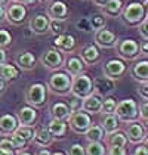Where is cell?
Masks as SVG:
<instances>
[{
  "instance_id": "48",
  "label": "cell",
  "mask_w": 148,
  "mask_h": 155,
  "mask_svg": "<svg viewBox=\"0 0 148 155\" xmlns=\"http://www.w3.org/2000/svg\"><path fill=\"white\" fill-rule=\"evenodd\" d=\"M148 40H144V43L139 46V52L142 53V55H147L148 53V43H147Z\"/></svg>"
},
{
  "instance_id": "29",
  "label": "cell",
  "mask_w": 148,
  "mask_h": 155,
  "mask_svg": "<svg viewBox=\"0 0 148 155\" xmlns=\"http://www.w3.org/2000/svg\"><path fill=\"white\" fill-rule=\"evenodd\" d=\"M87 142H102L105 137V131L99 124H90V127L85 131Z\"/></svg>"
},
{
  "instance_id": "14",
  "label": "cell",
  "mask_w": 148,
  "mask_h": 155,
  "mask_svg": "<svg viewBox=\"0 0 148 155\" xmlns=\"http://www.w3.org/2000/svg\"><path fill=\"white\" fill-rule=\"evenodd\" d=\"M15 117H16V120H18V124H19V126H28V127H33V126L36 124L39 114H37L36 108L27 105V107L21 108Z\"/></svg>"
},
{
  "instance_id": "19",
  "label": "cell",
  "mask_w": 148,
  "mask_h": 155,
  "mask_svg": "<svg viewBox=\"0 0 148 155\" xmlns=\"http://www.w3.org/2000/svg\"><path fill=\"white\" fill-rule=\"evenodd\" d=\"M18 120L12 114H5L0 117V134L2 136H9L18 127Z\"/></svg>"
},
{
  "instance_id": "34",
  "label": "cell",
  "mask_w": 148,
  "mask_h": 155,
  "mask_svg": "<svg viewBox=\"0 0 148 155\" xmlns=\"http://www.w3.org/2000/svg\"><path fill=\"white\" fill-rule=\"evenodd\" d=\"M89 21V25H90V30L92 31H96V30H101L105 27V16L101 13V15H93Z\"/></svg>"
},
{
  "instance_id": "28",
  "label": "cell",
  "mask_w": 148,
  "mask_h": 155,
  "mask_svg": "<svg viewBox=\"0 0 148 155\" xmlns=\"http://www.w3.org/2000/svg\"><path fill=\"white\" fill-rule=\"evenodd\" d=\"M18 75H19L18 67L11 65V64H6V62H3L0 65V78H3L6 83H11L13 80H16Z\"/></svg>"
},
{
  "instance_id": "44",
  "label": "cell",
  "mask_w": 148,
  "mask_h": 155,
  "mask_svg": "<svg viewBox=\"0 0 148 155\" xmlns=\"http://www.w3.org/2000/svg\"><path fill=\"white\" fill-rule=\"evenodd\" d=\"M0 148L2 149H12V151H15V146H13L11 137H3L0 140Z\"/></svg>"
},
{
  "instance_id": "3",
  "label": "cell",
  "mask_w": 148,
  "mask_h": 155,
  "mask_svg": "<svg viewBox=\"0 0 148 155\" xmlns=\"http://www.w3.org/2000/svg\"><path fill=\"white\" fill-rule=\"evenodd\" d=\"M25 101L30 107L39 108L43 107L48 101V89L46 86L42 83H34L28 87V90L25 92Z\"/></svg>"
},
{
  "instance_id": "53",
  "label": "cell",
  "mask_w": 148,
  "mask_h": 155,
  "mask_svg": "<svg viewBox=\"0 0 148 155\" xmlns=\"http://www.w3.org/2000/svg\"><path fill=\"white\" fill-rule=\"evenodd\" d=\"M18 3H21V5H34L37 0H16Z\"/></svg>"
},
{
  "instance_id": "6",
  "label": "cell",
  "mask_w": 148,
  "mask_h": 155,
  "mask_svg": "<svg viewBox=\"0 0 148 155\" xmlns=\"http://www.w3.org/2000/svg\"><path fill=\"white\" fill-rule=\"evenodd\" d=\"M68 124H70V129L74 131V133H77V134H85V131L90 127V124H92V118H90V115L85 112V111H82V109H79V111H76V112H71V115L68 117Z\"/></svg>"
},
{
  "instance_id": "33",
  "label": "cell",
  "mask_w": 148,
  "mask_h": 155,
  "mask_svg": "<svg viewBox=\"0 0 148 155\" xmlns=\"http://www.w3.org/2000/svg\"><path fill=\"white\" fill-rule=\"evenodd\" d=\"M86 155H107V148L102 142H89L85 146Z\"/></svg>"
},
{
  "instance_id": "58",
  "label": "cell",
  "mask_w": 148,
  "mask_h": 155,
  "mask_svg": "<svg viewBox=\"0 0 148 155\" xmlns=\"http://www.w3.org/2000/svg\"><path fill=\"white\" fill-rule=\"evenodd\" d=\"M6 2H8V0H0V5H2V6H3V5H5V3H6Z\"/></svg>"
},
{
  "instance_id": "11",
  "label": "cell",
  "mask_w": 148,
  "mask_h": 155,
  "mask_svg": "<svg viewBox=\"0 0 148 155\" xmlns=\"http://www.w3.org/2000/svg\"><path fill=\"white\" fill-rule=\"evenodd\" d=\"M5 18L13 25H19L22 24L27 18V9L25 5L21 3H12L8 9H5Z\"/></svg>"
},
{
  "instance_id": "38",
  "label": "cell",
  "mask_w": 148,
  "mask_h": 155,
  "mask_svg": "<svg viewBox=\"0 0 148 155\" xmlns=\"http://www.w3.org/2000/svg\"><path fill=\"white\" fill-rule=\"evenodd\" d=\"M138 114H139V118H142L144 124H147V121H148V104H147V101H142V104L138 107Z\"/></svg>"
},
{
  "instance_id": "1",
  "label": "cell",
  "mask_w": 148,
  "mask_h": 155,
  "mask_svg": "<svg viewBox=\"0 0 148 155\" xmlns=\"http://www.w3.org/2000/svg\"><path fill=\"white\" fill-rule=\"evenodd\" d=\"M122 22L127 27H135L139 25V22L147 16V8L145 3H139V2H132L129 3L126 8L122 9Z\"/></svg>"
},
{
  "instance_id": "17",
  "label": "cell",
  "mask_w": 148,
  "mask_h": 155,
  "mask_svg": "<svg viewBox=\"0 0 148 155\" xmlns=\"http://www.w3.org/2000/svg\"><path fill=\"white\" fill-rule=\"evenodd\" d=\"M49 21L50 19L48 18V15H43V13L33 16L30 21V31L34 34H39V36L46 34L49 31Z\"/></svg>"
},
{
  "instance_id": "43",
  "label": "cell",
  "mask_w": 148,
  "mask_h": 155,
  "mask_svg": "<svg viewBox=\"0 0 148 155\" xmlns=\"http://www.w3.org/2000/svg\"><path fill=\"white\" fill-rule=\"evenodd\" d=\"M138 93L142 97V101H148V81H145V83H142L139 86Z\"/></svg>"
},
{
  "instance_id": "16",
  "label": "cell",
  "mask_w": 148,
  "mask_h": 155,
  "mask_svg": "<svg viewBox=\"0 0 148 155\" xmlns=\"http://www.w3.org/2000/svg\"><path fill=\"white\" fill-rule=\"evenodd\" d=\"M68 15V8L62 0H53L48 8V18L52 21H64Z\"/></svg>"
},
{
  "instance_id": "39",
  "label": "cell",
  "mask_w": 148,
  "mask_h": 155,
  "mask_svg": "<svg viewBox=\"0 0 148 155\" xmlns=\"http://www.w3.org/2000/svg\"><path fill=\"white\" fill-rule=\"evenodd\" d=\"M68 155H86L85 152V146L80 143H73L68 148Z\"/></svg>"
},
{
  "instance_id": "54",
  "label": "cell",
  "mask_w": 148,
  "mask_h": 155,
  "mask_svg": "<svg viewBox=\"0 0 148 155\" xmlns=\"http://www.w3.org/2000/svg\"><path fill=\"white\" fill-rule=\"evenodd\" d=\"M36 155H52V152H50L49 149H39Z\"/></svg>"
},
{
  "instance_id": "5",
  "label": "cell",
  "mask_w": 148,
  "mask_h": 155,
  "mask_svg": "<svg viewBox=\"0 0 148 155\" xmlns=\"http://www.w3.org/2000/svg\"><path fill=\"white\" fill-rule=\"evenodd\" d=\"M49 89L56 95H68L71 89V77L67 72H53L49 78Z\"/></svg>"
},
{
  "instance_id": "45",
  "label": "cell",
  "mask_w": 148,
  "mask_h": 155,
  "mask_svg": "<svg viewBox=\"0 0 148 155\" xmlns=\"http://www.w3.org/2000/svg\"><path fill=\"white\" fill-rule=\"evenodd\" d=\"M68 107H70V109H71V112H76V111L82 109V99H79V97L74 96V99L71 101V104H70Z\"/></svg>"
},
{
  "instance_id": "50",
  "label": "cell",
  "mask_w": 148,
  "mask_h": 155,
  "mask_svg": "<svg viewBox=\"0 0 148 155\" xmlns=\"http://www.w3.org/2000/svg\"><path fill=\"white\" fill-rule=\"evenodd\" d=\"M0 155H16V154H15V151H12V149H2L0 148Z\"/></svg>"
},
{
  "instance_id": "42",
  "label": "cell",
  "mask_w": 148,
  "mask_h": 155,
  "mask_svg": "<svg viewBox=\"0 0 148 155\" xmlns=\"http://www.w3.org/2000/svg\"><path fill=\"white\" fill-rule=\"evenodd\" d=\"M107 155H127V151L124 146H108Z\"/></svg>"
},
{
  "instance_id": "35",
  "label": "cell",
  "mask_w": 148,
  "mask_h": 155,
  "mask_svg": "<svg viewBox=\"0 0 148 155\" xmlns=\"http://www.w3.org/2000/svg\"><path fill=\"white\" fill-rule=\"evenodd\" d=\"M116 105H117L116 99H113V97H107V99H104V101H102L101 112H104V114H114Z\"/></svg>"
},
{
  "instance_id": "27",
  "label": "cell",
  "mask_w": 148,
  "mask_h": 155,
  "mask_svg": "<svg viewBox=\"0 0 148 155\" xmlns=\"http://www.w3.org/2000/svg\"><path fill=\"white\" fill-rule=\"evenodd\" d=\"M67 127L68 126H67L65 120L52 118L49 121V124H48V127H46V130L50 133L52 137H62L65 134V131H67Z\"/></svg>"
},
{
  "instance_id": "13",
  "label": "cell",
  "mask_w": 148,
  "mask_h": 155,
  "mask_svg": "<svg viewBox=\"0 0 148 155\" xmlns=\"http://www.w3.org/2000/svg\"><path fill=\"white\" fill-rule=\"evenodd\" d=\"M92 86H93V93L99 95L101 97L104 96H108L110 93H113L116 90V81L111 80V78H107V77H98L92 81Z\"/></svg>"
},
{
  "instance_id": "10",
  "label": "cell",
  "mask_w": 148,
  "mask_h": 155,
  "mask_svg": "<svg viewBox=\"0 0 148 155\" xmlns=\"http://www.w3.org/2000/svg\"><path fill=\"white\" fill-rule=\"evenodd\" d=\"M126 64L124 61L122 59H110L105 62L104 68H102V72H104V77L107 78H111V80H119L123 77V74L126 72Z\"/></svg>"
},
{
  "instance_id": "51",
  "label": "cell",
  "mask_w": 148,
  "mask_h": 155,
  "mask_svg": "<svg viewBox=\"0 0 148 155\" xmlns=\"http://www.w3.org/2000/svg\"><path fill=\"white\" fill-rule=\"evenodd\" d=\"M107 2H108V0H92V3H93L95 6H99V8H102Z\"/></svg>"
},
{
  "instance_id": "2",
  "label": "cell",
  "mask_w": 148,
  "mask_h": 155,
  "mask_svg": "<svg viewBox=\"0 0 148 155\" xmlns=\"http://www.w3.org/2000/svg\"><path fill=\"white\" fill-rule=\"evenodd\" d=\"M114 114H116V117L119 118V121H122V123L135 121V120L139 118L138 104H136L133 99H123L122 102H119V104L116 105Z\"/></svg>"
},
{
  "instance_id": "9",
  "label": "cell",
  "mask_w": 148,
  "mask_h": 155,
  "mask_svg": "<svg viewBox=\"0 0 148 155\" xmlns=\"http://www.w3.org/2000/svg\"><path fill=\"white\" fill-rule=\"evenodd\" d=\"M40 62L48 70H59L64 65V58H62L61 50H58L56 48H49L40 56Z\"/></svg>"
},
{
  "instance_id": "12",
  "label": "cell",
  "mask_w": 148,
  "mask_h": 155,
  "mask_svg": "<svg viewBox=\"0 0 148 155\" xmlns=\"http://www.w3.org/2000/svg\"><path fill=\"white\" fill-rule=\"evenodd\" d=\"M95 45L102 49H113L117 45V37L110 30L101 28L95 31Z\"/></svg>"
},
{
  "instance_id": "55",
  "label": "cell",
  "mask_w": 148,
  "mask_h": 155,
  "mask_svg": "<svg viewBox=\"0 0 148 155\" xmlns=\"http://www.w3.org/2000/svg\"><path fill=\"white\" fill-rule=\"evenodd\" d=\"M3 18H5V8L0 5V22L3 21Z\"/></svg>"
},
{
  "instance_id": "52",
  "label": "cell",
  "mask_w": 148,
  "mask_h": 155,
  "mask_svg": "<svg viewBox=\"0 0 148 155\" xmlns=\"http://www.w3.org/2000/svg\"><path fill=\"white\" fill-rule=\"evenodd\" d=\"M3 62H6V52H5V49H0V65Z\"/></svg>"
},
{
  "instance_id": "25",
  "label": "cell",
  "mask_w": 148,
  "mask_h": 155,
  "mask_svg": "<svg viewBox=\"0 0 148 155\" xmlns=\"http://www.w3.org/2000/svg\"><path fill=\"white\" fill-rule=\"evenodd\" d=\"M99 126L104 129L105 134H108V133H113V131L119 130L120 121L116 117V114H104L102 118H101V124H99Z\"/></svg>"
},
{
  "instance_id": "20",
  "label": "cell",
  "mask_w": 148,
  "mask_h": 155,
  "mask_svg": "<svg viewBox=\"0 0 148 155\" xmlns=\"http://www.w3.org/2000/svg\"><path fill=\"white\" fill-rule=\"evenodd\" d=\"M55 48L58 50H62V52H71L76 48V37L71 36V34H65V33H61L58 34L56 38H55Z\"/></svg>"
},
{
  "instance_id": "40",
  "label": "cell",
  "mask_w": 148,
  "mask_h": 155,
  "mask_svg": "<svg viewBox=\"0 0 148 155\" xmlns=\"http://www.w3.org/2000/svg\"><path fill=\"white\" fill-rule=\"evenodd\" d=\"M138 30H139V34H141V37L144 38V40H148V18L145 16L141 22H139V25H138Z\"/></svg>"
},
{
  "instance_id": "26",
  "label": "cell",
  "mask_w": 148,
  "mask_h": 155,
  "mask_svg": "<svg viewBox=\"0 0 148 155\" xmlns=\"http://www.w3.org/2000/svg\"><path fill=\"white\" fill-rule=\"evenodd\" d=\"M50 115L55 120H68V117L71 115V109L64 102H55L50 107Z\"/></svg>"
},
{
  "instance_id": "4",
  "label": "cell",
  "mask_w": 148,
  "mask_h": 155,
  "mask_svg": "<svg viewBox=\"0 0 148 155\" xmlns=\"http://www.w3.org/2000/svg\"><path fill=\"white\" fill-rule=\"evenodd\" d=\"M93 92V86H92V78L86 75V74H79L73 77L71 80V89H70V93L79 99H83L89 96Z\"/></svg>"
},
{
  "instance_id": "7",
  "label": "cell",
  "mask_w": 148,
  "mask_h": 155,
  "mask_svg": "<svg viewBox=\"0 0 148 155\" xmlns=\"http://www.w3.org/2000/svg\"><path fill=\"white\" fill-rule=\"evenodd\" d=\"M116 49H117L119 56L124 61H133L141 55L139 45L136 43L135 40H132V38H123V40L117 41Z\"/></svg>"
},
{
  "instance_id": "22",
  "label": "cell",
  "mask_w": 148,
  "mask_h": 155,
  "mask_svg": "<svg viewBox=\"0 0 148 155\" xmlns=\"http://www.w3.org/2000/svg\"><path fill=\"white\" fill-rule=\"evenodd\" d=\"M85 68H86V65H85V62L82 61L80 56H71L65 62V71L70 77H76L79 74H83Z\"/></svg>"
},
{
  "instance_id": "57",
  "label": "cell",
  "mask_w": 148,
  "mask_h": 155,
  "mask_svg": "<svg viewBox=\"0 0 148 155\" xmlns=\"http://www.w3.org/2000/svg\"><path fill=\"white\" fill-rule=\"evenodd\" d=\"M16 155H33V154H30V152H18Z\"/></svg>"
},
{
  "instance_id": "31",
  "label": "cell",
  "mask_w": 148,
  "mask_h": 155,
  "mask_svg": "<svg viewBox=\"0 0 148 155\" xmlns=\"http://www.w3.org/2000/svg\"><path fill=\"white\" fill-rule=\"evenodd\" d=\"M52 136H50V133L46 129H40V130L36 131V134H34V139H33V142L34 145L37 146H42V148H46L48 145H50L52 142Z\"/></svg>"
},
{
  "instance_id": "21",
  "label": "cell",
  "mask_w": 148,
  "mask_h": 155,
  "mask_svg": "<svg viewBox=\"0 0 148 155\" xmlns=\"http://www.w3.org/2000/svg\"><path fill=\"white\" fill-rule=\"evenodd\" d=\"M36 56L31 53V52H22L16 56L15 64L18 67V70H22V71H30L36 67Z\"/></svg>"
},
{
  "instance_id": "36",
  "label": "cell",
  "mask_w": 148,
  "mask_h": 155,
  "mask_svg": "<svg viewBox=\"0 0 148 155\" xmlns=\"http://www.w3.org/2000/svg\"><path fill=\"white\" fill-rule=\"evenodd\" d=\"M64 30H65V27H64V21H49V31L52 34H55V36H58V34H61L64 33Z\"/></svg>"
},
{
  "instance_id": "30",
  "label": "cell",
  "mask_w": 148,
  "mask_h": 155,
  "mask_svg": "<svg viewBox=\"0 0 148 155\" xmlns=\"http://www.w3.org/2000/svg\"><path fill=\"white\" fill-rule=\"evenodd\" d=\"M104 139H105V143H107L108 146H124V148H126V145H127L126 134L122 133V131H119V130L105 134Z\"/></svg>"
},
{
  "instance_id": "47",
  "label": "cell",
  "mask_w": 148,
  "mask_h": 155,
  "mask_svg": "<svg viewBox=\"0 0 148 155\" xmlns=\"http://www.w3.org/2000/svg\"><path fill=\"white\" fill-rule=\"evenodd\" d=\"M133 155H148L147 146H145V145H139V146H138V148L135 149Z\"/></svg>"
},
{
  "instance_id": "59",
  "label": "cell",
  "mask_w": 148,
  "mask_h": 155,
  "mask_svg": "<svg viewBox=\"0 0 148 155\" xmlns=\"http://www.w3.org/2000/svg\"><path fill=\"white\" fill-rule=\"evenodd\" d=\"M12 2H16V0H12Z\"/></svg>"
},
{
  "instance_id": "56",
  "label": "cell",
  "mask_w": 148,
  "mask_h": 155,
  "mask_svg": "<svg viewBox=\"0 0 148 155\" xmlns=\"http://www.w3.org/2000/svg\"><path fill=\"white\" fill-rule=\"evenodd\" d=\"M52 155H67L65 152H61V151H58V152H55V154H52Z\"/></svg>"
},
{
  "instance_id": "41",
  "label": "cell",
  "mask_w": 148,
  "mask_h": 155,
  "mask_svg": "<svg viewBox=\"0 0 148 155\" xmlns=\"http://www.w3.org/2000/svg\"><path fill=\"white\" fill-rule=\"evenodd\" d=\"M11 136V140H12L13 146H15V149H24L25 146L28 145V143L25 142V140H22L18 134H15V133H12V134H9Z\"/></svg>"
},
{
  "instance_id": "32",
  "label": "cell",
  "mask_w": 148,
  "mask_h": 155,
  "mask_svg": "<svg viewBox=\"0 0 148 155\" xmlns=\"http://www.w3.org/2000/svg\"><path fill=\"white\" fill-rule=\"evenodd\" d=\"M15 134H18L22 140H25L27 143L33 142V139H34V134H36V130L33 129V127H28V126H18L16 127V130L13 131Z\"/></svg>"
},
{
  "instance_id": "46",
  "label": "cell",
  "mask_w": 148,
  "mask_h": 155,
  "mask_svg": "<svg viewBox=\"0 0 148 155\" xmlns=\"http://www.w3.org/2000/svg\"><path fill=\"white\" fill-rule=\"evenodd\" d=\"M76 27H77V28H80L82 31H92V30H90V25H89V21H87V19H80V21H77Z\"/></svg>"
},
{
  "instance_id": "24",
  "label": "cell",
  "mask_w": 148,
  "mask_h": 155,
  "mask_svg": "<svg viewBox=\"0 0 148 155\" xmlns=\"http://www.w3.org/2000/svg\"><path fill=\"white\" fill-rule=\"evenodd\" d=\"M130 74H132V77L135 78L136 81H139V83L148 81V62H147V59L136 62L135 65L132 67V70H130Z\"/></svg>"
},
{
  "instance_id": "8",
  "label": "cell",
  "mask_w": 148,
  "mask_h": 155,
  "mask_svg": "<svg viewBox=\"0 0 148 155\" xmlns=\"http://www.w3.org/2000/svg\"><path fill=\"white\" fill-rule=\"evenodd\" d=\"M126 139L130 143H138L145 142L147 140V129H145V124L141 123V121H130L127 123L126 126Z\"/></svg>"
},
{
  "instance_id": "15",
  "label": "cell",
  "mask_w": 148,
  "mask_h": 155,
  "mask_svg": "<svg viewBox=\"0 0 148 155\" xmlns=\"http://www.w3.org/2000/svg\"><path fill=\"white\" fill-rule=\"evenodd\" d=\"M101 107H102V97L93 92L82 99V111L87 112L89 115L101 112Z\"/></svg>"
},
{
  "instance_id": "23",
  "label": "cell",
  "mask_w": 148,
  "mask_h": 155,
  "mask_svg": "<svg viewBox=\"0 0 148 155\" xmlns=\"http://www.w3.org/2000/svg\"><path fill=\"white\" fill-rule=\"evenodd\" d=\"M101 9L105 18H117L123 9V0H108Z\"/></svg>"
},
{
  "instance_id": "18",
  "label": "cell",
  "mask_w": 148,
  "mask_h": 155,
  "mask_svg": "<svg viewBox=\"0 0 148 155\" xmlns=\"http://www.w3.org/2000/svg\"><path fill=\"white\" fill-rule=\"evenodd\" d=\"M80 58L85 62V65H93V64H96L99 61V58H101L98 46L93 45V43L86 45L85 48L80 50Z\"/></svg>"
},
{
  "instance_id": "49",
  "label": "cell",
  "mask_w": 148,
  "mask_h": 155,
  "mask_svg": "<svg viewBox=\"0 0 148 155\" xmlns=\"http://www.w3.org/2000/svg\"><path fill=\"white\" fill-rule=\"evenodd\" d=\"M6 84H8V83H6L3 78H0V96L6 92Z\"/></svg>"
},
{
  "instance_id": "37",
  "label": "cell",
  "mask_w": 148,
  "mask_h": 155,
  "mask_svg": "<svg viewBox=\"0 0 148 155\" xmlns=\"http://www.w3.org/2000/svg\"><path fill=\"white\" fill-rule=\"evenodd\" d=\"M12 43V36L9 31L6 30H0V49H5L8 46H11Z\"/></svg>"
}]
</instances>
